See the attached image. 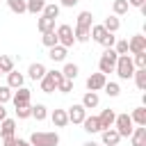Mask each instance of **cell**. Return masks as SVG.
<instances>
[{"mask_svg": "<svg viewBox=\"0 0 146 146\" xmlns=\"http://www.w3.org/2000/svg\"><path fill=\"white\" fill-rule=\"evenodd\" d=\"M27 141H30L32 146H57V144H59V135H57V132L39 130V132H32Z\"/></svg>", "mask_w": 146, "mask_h": 146, "instance_id": "obj_1", "label": "cell"}, {"mask_svg": "<svg viewBox=\"0 0 146 146\" xmlns=\"http://www.w3.org/2000/svg\"><path fill=\"white\" fill-rule=\"evenodd\" d=\"M114 71H116V75H119L121 80L132 78V73H135L132 57H130V55H119V57H116V66H114Z\"/></svg>", "mask_w": 146, "mask_h": 146, "instance_id": "obj_2", "label": "cell"}, {"mask_svg": "<svg viewBox=\"0 0 146 146\" xmlns=\"http://www.w3.org/2000/svg\"><path fill=\"white\" fill-rule=\"evenodd\" d=\"M62 80H64L62 71H46V75L39 80V82H41V91H46V94L57 91V87H59V82H62Z\"/></svg>", "mask_w": 146, "mask_h": 146, "instance_id": "obj_3", "label": "cell"}, {"mask_svg": "<svg viewBox=\"0 0 146 146\" xmlns=\"http://www.w3.org/2000/svg\"><path fill=\"white\" fill-rule=\"evenodd\" d=\"M116 52H114V48H105V52L100 55V59H98V68H100V73H112L114 71V66H116Z\"/></svg>", "mask_w": 146, "mask_h": 146, "instance_id": "obj_4", "label": "cell"}, {"mask_svg": "<svg viewBox=\"0 0 146 146\" xmlns=\"http://www.w3.org/2000/svg\"><path fill=\"white\" fill-rule=\"evenodd\" d=\"M114 128H116V132L121 137H130V132H132V119H130V114H116Z\"/></svg>", "mask_w": 146, "mask_h": 146, "instance_id": "obj_5", "label": "cell"}, {"mask_svg": "<svg viewBox=\"0 0 146 146\" xmlns=\"http://www.w3.org/2000/svg\"><path fill=\"white\" fill-rule=\"evenodd\" d=\"M55 32H57V41H59V46H64V48H71V46L75 43L73 27H71V25H59Z\"/></svg>", "mask_w": 146, "mask_h": 146, "instance_id": "obj_6", "label": "cell"}, {"mask_svg": "<svg viewBox=\"0 0 146 146\" xmlns=\"http://www.w3.org/2000/svg\"><path fill=\"white\" fill-rule=\"evenodd\" d=\"M30 98H32V91H30L27 87H18V89L11 94L14 107H18V105H30Z\"/></svg>", "mask_w": 146, "mask_h": 146, "instance_id": "obj_7", "label": "cell"}, {"mask_svg": "<svg viewBox=\"0 0 146 146\" xmlns=\"http://www.w3.org/2000/svg\"><path fill=\"white\" fill-rule=\"evenodd\" d=\"M66 116H68V123H82L87 116V110L82 107V103H78V105H71L66 110Z\"/></svg>", "mask_w": 146, "mask_h": 146, "instance_id": "obj_8", "label": "cell"}, {"mask_svg": "<svg viewBox=\"0 0 146 146\" xmlns=\"http://www.w3.org/2000/svg\"><path fill=\"white\" fill-rule=\"evenodd\" d=\"M105 82H107V75L105 73H91L87 78V89L89 91H100L105 87Z\"/></svg>", "mask_w": 146, "mask_h": 146, "instance_id": "obj_9", "label": "cell"}, {"mask_svg": "<svg viewBox=\"0 0 146 146\" xmlns=\"http://www.w3.org/2000/svg\"><path fill=\"white\" fill-rule=\"evenodd\" d=\"M128 52H146V36L144 34H135L130 41H128Z\"/></svg>", "mask_w": 146, "mask_h": 146, "instance_id": "obj_10", "label": "cell"}, {"mask_svg": "<svg viewBox=\"0 0 146 146\" xmlns=\"http://www.w3.org/2000/svg\"><path fill=\"white\" fill-rule=\"evenodd\" d=\"M100 139H103V144H107V146H119L121 135L116 132V128H105V130H100Z\"/></svg>", "mask_w": 146, "mask_h": 146, "instance_id": "obj_11", "label": "cell"}, {"mask_svg": "<svg viewBox=\"0 0 146 146\" xmlns=\"http://www.w3.org/2000/svg\"><path fill=\"white\" fill-rule=\"evenodd\" d=\"M130 141H132V146H146V125H137V128H132V132H130Z\"/></svg>", "mask_w": 146, "mask_h": 146, "instance_id": "obj_12", "label": "cell"}, {"mask_svg": "<svg viewBox=\"0 0 146 146\" xmlns=\"http://www.w3.org/2000/svg\"><path fill=\"white\" fill-rule=\"evenodd\" d=\"M114 119H116V112L114 110H103L100 112V116H98V121H100V130H105V128H112L114 125Z\"/></svg>", "mask_w": 146, "mask_h": 146, "instance_id": "obj_13", "label": "cell"}, {"mask_svg": "<svg viewBox=\"0 0 146 146\" xmlns=\"http://www.w3.org/2000/svg\"><path fill=\"white\" fill-rule=\"evenodd\" d=\"M50 121H52V125H55V128H64V125H68L66 110H52V114H50Z\"/></svg>", "mask_w": 146, "mask_h": 146, "instance_id": "obj_14", "label": "cell"}, {"mask_svg": "<svg viewBox=\"0 0 146 146\" xmlns=\"http://www.w3.org/2000/svg\"><path fill=\"white\" fill-rule=\"evenodd\" d=\"M14 132H16V121L5 116L0 121V137H14Z\"/></svg>", "mask_w": 146, "mask_h": 146, "instance_id": "obj_15", "label": "cell"}, {"mask_svg": "<svg viewBox=\"0 0 146 146\" xmlns=\"http://www.w3.org/2000/svg\"><path fill=\"white\" fill-rule=\"evenodd\" d=\"M23 82H25L23 73H18V71H9V73H7V87H9V89H18V87H23Z\"/></svg>", "mask_w": 146, "mask_h": 146, "instance_id": "obj_16", "label": "cell"}, {"mask_svg": "<svg viewBox=\"0 0 146 146\" xmlns=\"http://www.w3.org/2000/svg\"><path fill=\"white\" fill-rule=\"evenodd\" d=\"M98 103H100L98 91H87V94L82 96V107H84V110H94V107H98Z\"/></svg>", "mask_w": 146, "mask_h": 146, "instance_id": "obj_17", "label": "cell"}, {"mask_svg": "<svg viewBox=\"0 0 146 146\" xmlns=\"http://www.w3.org/2000/svg\"><path fill=\"white\" fill-rule=\"evenodd\" d=\"M36 27H39V32H41V34L52 32V30H55V18H48V16H43V14H41V18L36 21Z\"/></svg>", "mask_w": 146, "mask_h": 146, "instance_id": "obj_18", "label": "cell"}, {"mask_svg": "<svg viewBox=\"0 0 146 146\" xmlns=\"http://www.w3.org/2000/svg\"><path fill=\"white\" fill-rule=\"evenodd\" d=\"M66 50H68V48H64V46L57 43V46H52V48L48 50V57H50L52 62H64V59H66Z\"/></svg>", "mask_w": 146, "mask_h": 146, "instance_id": "obj_19", "label": "cell"}, {"mask_svg": "<svg viewBox=\"0 0 146 146\" xmlns=\"http://www.w3.org/2000/svg\"><path fill=\"white\" fill-rule=\"evenodd\" d=\"M27 75H30L32 80H41V78L46 75V66H43L41 62H34V64H30V68H27Z\"/></svg>", "mask_w": 146, "mask_h": 146, "instance_id": "obj_20", "label": "cell"}, {"mask_svg": "<svg viewBox=\"0 0 146 146\" xmlns=\"http://www.w3.org/2000/svg\"><path fill=\"white\" fill-rule=\"evenodd\" d=\"M82 125H84V130H87L89 135H94V132H100V121H98V116H84Z\"/></svg>", "mask_w": 146, "mask_h": 146, "instance_id": "obj_21", "label": "cell"}, {"mask_svg": "<svg viewBox=\"0 0 146 146\" xmlns=\"http://www.w3.org/2000/svg\"><path fill=\"white\" fill-rule=\"evenodd\" d=\"M46 7V0H25V11L30 14H41Z\"/></svg>", "mask_w": 146, "mask_h": 146, "instance_id": "obj_22", "label": "cell"}, {"mask_svg": "<svg viewBox=\"0 0 146 146\" xmlns=\"http://www.w3.org/2000/svg\"><path fill=\"white\" fill-rule=\"evenodd\" d=\"M130 119L137 125H146V107H135L132 114H130Z\"/></svg>", "mask_w": 146, "mask_h": 146, "instance_id": "obj_23", "label": "cell"}, {"mask_svg": "<svg viewBox=\"0 0 146 146\" xmlns=\"http://www.w3.org/2000/svg\"><path fill=\"white\" fill-rule=\"evenodd\" d=\"M103 27H105L107 32H116V30L121 27V21H119V16H114V14H112V16H107V18L103 21Z\"/></svg>", "mask_w": 146, "mask_h": 146, "instance_id": "obj_24", "label": "cell"}, {"mask_svg": "<svg viewBox=\"0 0 146 146\" xmlns=\"http://www.w3.org/2000/svg\"><path fill=\"white\" fill-rule=\"evenodd\" d=\"M132 78H135V84H137V89H146V68H135V73H132Z\"/></svg>", "mask_w": 146, "mask_h": 146, "instance_id": "obj_25", "label": "cell"}, {"mask_svg": "<svg viewBox=\"0 0 146 146\" xmlns=\"http://www.w3.org/2000/svg\"><path fill=\"white\" fill-rule=\"evenodd\" d=\"M75 25H80V27H91V25H94V16H91V11H80Z\"/></svg>", "mask_w": 146, "mask_h": 146, "instance_id": "obj_26", "label": "cell"}, {"mask_svg": "<svg viewBox=\"0 0 146 146\" xmlns=\"http://www.w3.org/2000/svg\"><path fill=\"white\" fill-rule=\"evenodd\" d=\"M73 36H75L78 43H87V41H89V27H80V25H75Z\"/></svg>", "mask_w": 146, "mask_h": 146, "instance_id": "obj_27", "label": "cell"}, {"mask_svg": "<svg viewBox=\"0 0 146 146\" xmlns=\"http://www.w3.org/2000/svg\"><path fill=\"white\" fill-rule=\"evenodd\" d=\"M78 73H80L78 64H64V68H62V75H64L66 80H75V78H78Z\"/></svg>", "mask_w": 146, "mask_h": 146, "instance_id": "obj_28", "label": "cell"}, {"mask_svg": "<svg viewBox=\"0 0 146 146\" xmlns=\"http://www.w3.org/2000/svg\"><path fill=\"white\" fill-rule=\"evenodd\" d=\"M32 116H34L36 121H46V116H48V107H46L43 103H36V105L32 107Z\"/></svg>", "mask_w": 146, "mask_h": 146, "instance_id": "obj_29", "label": "cell"}, {"mask_svg": "<svg viewBox=\"0 0 146 146\" xmlns=\"http://www.w3.org/2000/svg\"><path fill=\"white\" fill-rule=\"evenodd\" d=\"M128 0H114V5H112V11H114V16H123V14H128Z\"/></svg>", "mask_w": 146, "mask_h": 146, "instance_id": "obj_30", "label": "cell"}, {"mask_svg": "<svg viewBox=\"0 0 146 146\" xmlns=\"http://www.w3.org/2000/svg\"><path fill=\"white\" fill-rule=\"evenodd\" d=\"M41 43L46 46V48H52V46H57L59 41H57V32L52 30V32H46L43 36H41Z\"/></svg>", "mask_w": 146, "mask_h": 146, "instance_id": "obj_31", "label": "cell"}, {"mask_svg": "<svg viewBox=\"0 0 146 146\" xmlns=\"http://www.w3.org/2000/svg\"><path fill=\"white\" fill-rule=\"evenodd\" d=\"M14 71V59L9 55H0V73H9Z\"/></svg>", "mask_w": 146, "mask_h": 146, "instance_id": "obj_32", "label": "cell"}, {"mask_svg": "<svg viewBox=\"0 0 146 146\" xmlns=\"http://www.w3.org/2000/svg\"><path fill=\"white\" fill-rule=\"evenodd\" d=\"M43 16H48V18H57L59 16V5H55V2H46V7H43V11H41Z\"/></svg>", "mask_w": 146, "mask_h": 146, "instance_id": "obj_33", "label": "cell"}, {"mask_svg": "<svg viewBox=\"0 0 146 146\" xmlns=\"http://www.w3.org/2000/svg\"><path fill=\"white\" fill-rule=\"evenodd\" d=\"M7 7L14 14H25V0H7Z\"/></svg>", "mask_w": 146, "mask_h": 146, "instance_id": "obj_34", "label": "cell"}, {"mask_svg": "<svg viewBox=\"0 0 146 146\" xmlns=\"http://www.w3.org/2000/svg\"><path fill=\"white\" fill-rule=\"evenodd\" d=\"M105 32H107V30H105L103 25H91V27H89V36H91L94 41H100Z\"/></svg>", "mask_w": 146, "mask_h": 146, "instance_id": "obj_35", "label": "cell"}, {"mask_svg": "<svg viewBox=\"0 0 146 146\" xmlns=\"http://www.w3.org/2000/svg\"><path fill=\"white\" fill-rule=\"evenodd\" d=\"M105 94L107 96H112V98H116L119 94H121V87H119V82H105Z\"/></svg>", "mask_w": 146, "mask_h": 146, "instance_id": "obj_36", "label": "cell"}, {"mask_svg": "<svg viewBox=\"0 0 146 146\" xmlns=\"http://www.w3.org/2000/svg\"><path fill=\"white\" fill-rule=\"evenodd\" d=\"M114 52L116 55H128V39H119V41H114Z\"/></svg>", "mask_w": 146, "mask_h": 146, "instance_id": "obj_37", "label": "cell"}, {"mask_svg": "<svg viewBox=\"0 0 146 146\" xmlns=\"http://www.w3.org/2000/svg\"><path fill=\"white\" fill-rule=\"evenodd\" d=\"M16 116L18 119H30L32 116V105H18L16 107Z\"/></svg>", "mask_w": 146, "mask_h": 146, "instance_id": "obj_38", "label": "cell"}, {"mask_svg": "<svg viewBox=\"0 0 146 146\" xmlns=\"http://www.w3.org/2000/svg\"><path fill=\"white\" fill-rule=\"evenodd\" d=\"M114 41H116L114 32H105V34H103V39H100L98 43H100V46H105V48H112V46H114Z\"/></svg>", "mask_w": 146, "mask_h": 146, "instance_id": "obj_39", "label": "cell"}, {"mask_svg": "<svg viewBox=\"0 0 146 146\" xmlns=\"http://www.w3.org/2000/svg\"><path fill=\"white\" fill-rule=\"evenodd\" d=\"M11 94H14V89H9L7 84L5 87H0V103L5 105V103H9L11 100Z\"/></svg>", "mask_w": 146, "mask_h": 146, "instance_id": "obj_40", "label": "cell"}, {"mask_svg": "<svg viewBox=\"0 0 146 146\" xmlns=\"http://www.w3.org/2000/svg\"><path fill=\"white\" fill-rule=\"evenodd\" d=\"M132 64H135L137 68H146V52H135Z\"/></svg>", "mask_w": 146, "mask_h": 146, "instance_id": "obj_41", "label": "cell"}, {"mask_svg": "<svg viewBox=\"0 0 146 146\" xmlns=\"http://www.w3.org/2000/svg\"><path fill=\"white\" fill-rule=\"evenodd\" d=\"M71 89H73V80H66V78H64V80L59 82V87H57V91H62V94H68Z\"/></svg>", "mask_w": 146, "mask_h": 146, "instance_id": "obj_42", "label": "cell"}, {"mask_svg": "<svg viewBox=\"0 0 146 146\" xmlns=\"http://www.w3.org/2000/svg\"><path fill=\"white\" fill-rule=\"evenodd\" d=\"M2 146H16V137H2Z\"/></svg>", "mask_w": 146, "mask_h": 146, "instance_id": "obj_43", "label": "cell"}, {"mask_svg": "<svg viewBox=\"0 0 146 146\" xmlns=\"http://www.w3.org/2000/svg\"><path fill=\"white\" fill-rule=\"evenodd\" d=\"M128 5H130V7H144L146 0H128Z\"/></svg>", "mask_w": 146, "mask_h": 146, "instance_id": "obj_44", "label": "cell"}, {"mask_svg": "<svg viewBox=\"0 0 146 146\" xmlns=\"http://www.w3.org/2000/svg\"><path fill=\"white\" fill-rule=\"evenodd\" d=\"M78 2H80V0H62V5H64V7H75Z\"/></svg>", "mask_w": 146, "mask_h": 146, "instance_id": "obj_45", "label": "cell"}, {"mask_svg": "<svg viewBox=\"0 0 146 146\" xmlns=\"http://www.w3.org/2000/svg\"><path fill=\"white\" fill-rule=\"evenodd\" d=\"M16 146H32L27 139H16Z\"/></svg>", "mask_w": 146, "mask_h": 146, "instance_id": "obj_46", "label": "cell"}, {"mask_svg": "<svg viewBox=\"0 0 146 146\" xmlns=\"http://www.w3.org/2000/svg\"><path fill=\"white\" fill-rule=\"evenodd\" d=\"M5 116H7V110H5V105H2V103H0V121H2V119H5Z\"/></svg>", "mask_w": 146, "mask_h": 146, "instance_id": "obj_47", "label": "cell"}, {"mask_svg": "<svg viewBox=\"0 0 146 146\" xmlns=\"http://www.w3.org/2000/svg\"><path fill=\"white\" fill-rule=\"evenodd\" d=\"M82 146H98V144H96V141H84Z\"/></svg>", "mask_w": 146, "mask_h": 146, "instance_id": "obj_48", "label": "cell"}, {"mask_svg": "<svg viewBox=\"0 0 146 146\" xmlns=\"http://www.w3.org/2000/svg\"><path fill=\"white\" fill-rule=\"evenodd\" d=\"M105 146H107V144H105Z\"/></svg>", "mask_w": 146, "mask_h": 146, "instance_id": "obj_49", "label": "cell"}, {"mask_svg": "<svg viewBox=\"0 0 146 146\" xmlns=\"http://www.w3.org/2000/svg\"><path fill=\"white\" fill-rule=\"evenodd\" d=\"M0 75H2V73H0Z\"/></svg>", "mask_w": 146, "mask_h": 146, "instance_id": "obj_50", "label": "cell"}]
</instances>
